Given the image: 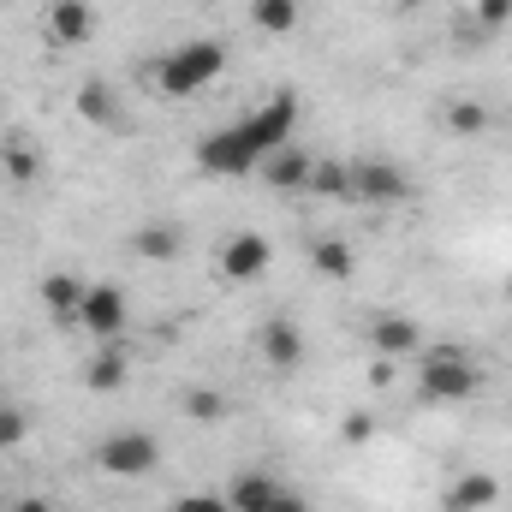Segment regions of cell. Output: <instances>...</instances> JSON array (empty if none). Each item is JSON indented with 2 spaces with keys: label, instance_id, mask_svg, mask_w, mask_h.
Masks as SVG:
<instances>
[{
  "label": "cell",
  "instance_id": "cell-1",
  "mask_svg": "<svg viewBox=\"0 0 512 512\" xmlns=\"http://www.w3.org/2000/svg\"><path fill=\"white\" fill-rule=\"evenodd\" d=\"M477 393V364L465 346H435L417 364V399L423 405H465Z\"/></svg>",
  "mask_w": 512,
  "mask_h": 512
},
{
  "label": "cell",
  "instance_id": "cell-2",
  "mask_svg": "<svg viewBox=\"0 0 512 512\" xmlns=\"http://www.w3.org/2000/svg\"><path fill=\"white\" fill-rule=\"evenodd\" d=\"M221 66H227V48L221 42H209V36H197V42H185V48H173L161 66H155V84H161V96H197V90H209L215 78H221Z\"/></svg>",
  "mask_w": 512,
  "mask_h": 512
},
{
  "label": "cell",
  "instance_id": "cell-3",
  "mask_svg": "<svg viewBox=\"0 0 512 512\" xmlns=\"http://www.w3.org/2000/svg\"><path fill=\"white\" fill-rule=\"evenodd\" d=\"M197 167L215 173V179H239V173L262 167V149L245 137V126H227V131H209V137L197 143Z\"/></svg>",
  "mask_w": 512,
  "mask_h": 512
},
{
  "label": "cell",
  "instance_id": "cell-4",
  "mask_svg": "<svg viewBox=\"0 0 512 512\" xmlns=\"http://www.w3.org/2000/svg\"><path fill=\"white\" fill-rule=\"evenodd\" d=\"M155 459H161V447H155V435H143V429H120V435H108V441L96 447V465H102L108 477H149Z\"/></svg>",
  "mask_w": 512,
  "mask_h": 512
},
{
  "label": "cell",
  "instance_id": "cell-5",
  "mask_svg": "<svg viewBox=\"0 0 512 512\" xmlns=\"http://www.w3.org/2000/svg\"><path fill=\"white\" fill-rule=\"evenodd\" d=\"M239 126H245V137H251L256 149H262V161H268L274 149H286V143H292V126H298V96H292V90H280L274 102H262L251 120H239Z\"/></svg>",
  "mask_w": 512,
  "mask_h": 512
},
{
  "label": "cell",
  "instance_id": "cell-6",
  "mask_svg": "<svg viewBox=\"0 0 512 512\" xmlns=\"http://www.w3.org/2000/svg\"><path fill=\"white\" fill-rule=\"evenodd\" d=\"M405 191H411V179L393 161H382V155L352 161V203H405Z\"/></svg>",
  "mask_w": 512,
  "mask_h": 512
},
{
  "label": "cell",
  "instance_id": "cell-7",
  "mask_svg": "<svg viewBox=\"0 0 512 512\" xmlns=\"http://www.w3.org/2000/svg\"><path fill=\"white\" fill-rule=\"evenodd\" d=\"M78 322H84L102 346H108V340H120V328H126V292H120V286H90V292H84Z\"/></svg>",
  "mask_w": 512,
  "mask_h": 512
},
{
  "label": "cell",
  "instance_id": "cell-8",
  "mask_svg": "<svg viewBox=\"0 0 512 512\" xmlns=\"http://www.w3.org/2000/svg\"><path fill=\"white\" fill-rule=\"evenodd\" d=\"M268 239H262V233H233V239H227V245H221V274H227V280H256V274H262V268H268Z\"/></svg>",
  "mask_w": 512,
  "mask_h": 512
},
{
  "label": "cell",
  "instance_id": "cell-9",
  "mask_svg": "<svg viewBox=\"0 0 512 512\" xmlns=\"http://www.w3.org/2000/svg\"><path fill=\"white\" fill-rule=\"evenodd\" d=\"M48 36L66 42V48L90 42V36H96V6H90V0H54V6H48Z\"/></svg>",
  "mask_w": 512,
  "mask_h": 512
},
{
  "label": "cell",
  "instance_id": "cell-10",
  "mask_svg": "<svg viewBox=\"0 0 512 512\" xmlns=\"http://www.w3.org/2000/svg\"><path fill=\"white\" fill-rule=\"evenodd\" d=\"M370 346L382 352V358H411V352H423V328L411 322V316H376V328H370Z\"/></svg>",
  "mask_w": 512,
  "mask_h": 512
},
{
  "label": "cell",
  "instance_id": "cell-11",
  "mask_svg": "<svg viewBox=\"0 0 512 512\" xmlns=\"http://www.w3.org/2000/svg\"><path fill=\"white\" fill-rule=\"evenodd\" d=\"M256 352H262L274 370H298V364H304V334H298V322H268V328L256 334Z\"/></svg>",
  "mask_w": 512,
  "mask_h": 512
},
{
  "label": "cell",
  "instance_id": "cell-12",
  "mask_svg": "<svg viewBox=\"0 0 512 512\" xmlns=\"http://www.w3.org/2000/svg\"><path fill=\"white\" fill-rule=\"evenodd\" d=\"M501 501V483L489 477V471H465L447 495H441V512H483Z\"/></svg>",
  "mask_w": 512,
  "mask_h": 512
},
{
  "label": "cell",
  "instance_id": "cell-13",
  "mask_svg": "<svg viewBox=\"0 0 512 512\" xmlns=\"http://www.w3.org/2000/svg\"><path fill=\"white\" fill-rule=\"evenodd\" d=\"M84 292H90V286H84L78 274H48V280H42V304H48V316H54V322H78Z\"/></svg>",
  "mask_w": 512,
  "mask_h": 512
},
{
  "label": "cell",
  "instance_id": "cell-14",
  "mask_svg": "<svg viewBox=\"0 0 512 512\" xmlns=\"http://www.w3.org/2000/svg\"><path fill=\"white\" fill-rule=\"evenodd\" d=\"M262 179L274 185V191H304V179H310V155L304 149H274L268 161H262Z\"/></svg>",
  "mask_w": 512,
  "mask_h": 512
},
{
  "label": "cell",
  "instance_id": "cell-15",
  "mask_svg": "<svg viewBox=\"0 0 512 512\" xmlns=\"http://www.w3.org/2000/svg\"><path fill=\"white\" fill-rule=\"evenodd\" d=\"M274 495H280V483H274V477H262V471H239V477H233V489H227V507H233V512H268V507H274Z\"/></svg>",
  "mask_w": 512,
  "mask_h": 512
},
{
  "label": "cell",
  "instance_id": "cell-16",
  "mask_svg": "<svg viewBox=\"0 0 512 512\" xmlns=\"http://www.w3.org/2000/svg\"><path fill=\"white\" fill-rule=\"evenodd\" d=\"M78 114H84L90 126H102V131H120V126H126V114H120V96H114L102 78L78 90Z\"/></svg>",
  "mask_w": 512,
  "mask_h": 512
},
{
  "label": "cell",
  "instance_id": "cell-17",
  "mask_svg": "<svg viewBox=\"0 0 512 512\" xmlns=\"http://www.w3.org/2000/svg\"><path fill=\"white\" fill-rule=\"evenodd\" d=\"M84 382L96 387V393H114V387H126V352H120V340H108L102 352H90V370H84Z\"/></svg>",
  "mask_w": 512,
  "mask_h": 512
},
{
  "label": "cell",
  "instance_id": "cell-18",
  "mask_svg": "<svg viewBox=\"0 0 512 512\" xmlns=\"http://www.w3.org/2000/svg\"><path fill=\"white\" fill-rule=\"evenodd\" d=\"M179 227H167V221H149V227H137V239H131V251L143 256V262H173L179 256Z\"/></svg>",
  "mask_w": 512,
  "mask_h": 512
},
{
  "label": "cell",
  "instance_id": "cell-19",
  "mask_svg": "<svg viewBox=\"0 0 512 512\" xmlns=\"http://www.w3.org/2000/svg\"><path fill=\"white\" fill-rule=\"evenodd\" d=\"M304 191H316V197H346V203H352V161H310Z\"/></svg>",
  "mask_w": 512,
  "mask_h": 512
},
{
  "label": "cell",
  "instance_id": "cell-20",
  "mask_svg": "<svg viewBox=\"0 0 512 512\" xmlns=\"http://www.w3.org/2000/svg\"><path fill=\"white\" fill-rule=\"evenodd\" d=\"M251 18H256V30H268V36H286V30H298L304 6H298V0H251Z\"/></svg>",
  "mask_w": 512,
  "mask_h": 512
},
{
  "label": "cell",
  "instance_id": "cell-21",
  "mask_svg": "<svg viewBox=\"0 0 512 512\" xmlns=\"http://www.w3.org/2000/svg\"><path fill=\"white\" fill-rule=\"evenodd\" d=\"M310 256H316V268H322L328 280H352V268H358V256H352V245H346V239H322Z\"/></svg>",
  "mask_w": 512,
  "mask_h": 512
},
{
  "label": "cell",
  "instance_id": "cell-22",
  "mask_svg": "<svg viewBox=\"0 0 512 512\" xmlns=\"http://www.w3.org/2000/svg\"><path fill=\"white\" fill-rule=\"evenodd\" d=\"M447 126L459 131V137H477V131L489 126V114H483L477 102H453V108H447Z\"/></svg>",
  "mask_w": 512,
  "mask_h": 512
},
{
  "label": "cell",
  "instance_id": "cell-23",
  "mask_svg": "<svg viewBox=\"0 0 512 512\" xmlns=\"http://www.w3.org/2000/svg\"><path fill=\"white\" fill-rule=\"evenodd\" d=\"M185 411H191L197 423H215V417L227 411V399H221V393H209V387H197V393H185Z\"/></svg>",
  "mask_w": 512,
  "mask_h": 512
},
{
  "label": "cell",
  "instance_id": "cell-24",
  "mask_svg": "<svg viewBox=\"0 0 512 512\" xmlns=\"http://www.w3.org/2000/svg\"><path fill=\"white\" fill-rule=\"evenodd\" d=\"M483 30H507L512 24V0H477V12H471Z\"/></svg>",
  "mask_w": 512,
  "mask_h": 512
},
{
  "label": "cell",
  "instance_id": "cell-25",
  "mask_svg": "<svg viewBox=\"0 0 512 512\" xmlns=\"http://www.w3.org/2000/svg\"><path fill=\"white\" fill-rule=\"evenodd\" d=\"M36 167H42V161H36V149H24V143H12V149H6V173H12L18 185H24V179H36Z\"/></svg>",
  "mask_w": 512,
  "mask_h": 512
},
{
  "label": "cell",
  "instance_id": "cell-26",
  "mask_svg": "<svg viewBox=\"0 0 512 512\" xmlns=\"http://www.w3.org/2000/svg\"><path fill=\"white\" fill-rule=\"evenodd\" d=\"M24 435H30V417L12 411V405H0V447H18Z\"/></svg>",
  "mask_w": 512,
  "mask_h": 512
},
{
  "label": "cell",
  "instance_id": "cell-27",
  "mask_svg": "<svg viewBox=\"0 0 512 512\" xmlns=\"http://www.w3.org/2000/svg\"><path fill=\"white\" fill-rule=\"evenodd\" d=\"M173 512H233V507H227V495H179Z\"/></svg>",
  "mask_w": 512,
  "mask_h": 512
},
{
  "label": "cell",
  "instance_id": "cell-28",
  "mask_svg": "<svg viewBox=\"0 0 512 512\" xmlns=\"http://www.w3.org/2000/svg\"><path fill=\"white\" fill-rule=\"evenodd\" d=\"M370 435H376V423H370L364 411H358V417H346V441H370Z\"/></svg>",
  "mask_w": 512,
  "mask_h": 512
},
{
  "label": "cell",
  "instance_id": "cell-29",
  "mask_svg": "<svg viewBox=\"0 0 512 512\" xmlns=\"http://www.w3.org/2000/svg\"><path fill=\"white\" fill-rule=\"evenodd\" d=\"M268 512H310L304 507V495H286V489H280V495H274V507Z\"/></svg>",
  "mask_w": 512,
  "mask_h": 512
},
{
  "label": "cell",
  "instance_id": "cell-30",
  "mask_svg": "<svg viewBox=\"0 0 512 512\" xmlns=\"http://www.w3.org/2000/svg\"><path fill=\"white\" fill-rule=\"evenodd\" d=\"M370 382H376V387H387V382H393V358H382V364L370 370Z\"/></svg>",
  "mask_w": 512,
  "mask_h": 512
},
{
  "label": "cell",
  "instance_id": "cell-31",
  "mask_svg": "<svg viewBox=\"0 0 512 512\" xmlns=\"http://www.w3.org/2000/svg\"><path fill=\"white\" fill-rule=\"evenodd\" d=\"M12 512H48V507H42V501H18Z\"/></svg>",
  "mask_w": 512,
  "mask_h": 512
},
{
  "label": "cell",
  "instance_id": "cell-32",
  "mask_svg": "<svg viewBox=\"0 0 512 512\" xmlns=\"http://www.w3.org/2000/svg\"><path fill=\"white\" fill-rule=\"evenodd\" d=\"M399 6H423V0H399Z\"/></svg>",
  "mask_w": 512,
  "mask_h": 512
}]
</instances>
